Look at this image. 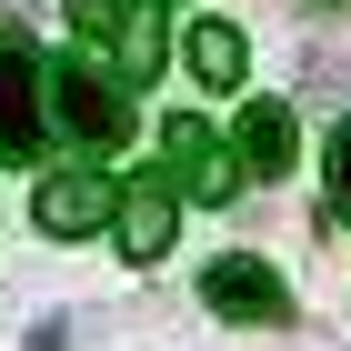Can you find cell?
Returning a JSON list of instances; mask_svg holds the SVG:
<instances>
[{"label": "cell", "mask_w": 351, "mask_h": 351, "mask_svg": "<svg viewBox=\"0 0 351 351\" xmlns=\"http://www.w3.org/2000/svg\"><path fill=\"white\" fill-rule=\"evenodd\" d=\"M71 30H81V40H110L121 81H151V71H161V21H151V0H71Z\"/></svg>", "instance_id": "3957f363"}, {"label": "cell", "mask_w": 351, "mask_h": 351, "mask_svg": "<svg viewBox=\"0 0 351 351\" xmlns=\"http://www.w3.org/2000/svg\"><path fill=\"white\" fill-rule=\"evenodd\" d=\"M201 301H211L221 322H251V331H281V322H291L281 271H271V261H251V251H221V261L201 271Z\"/></svg>", "instance_id": "7a4b0ae2"}, {"label": "cell", "mask_w": 351, "mask_h": 351, "mask_svg": "<svg viewBox=\"0 0 351 351\" xmlns=\"http://www.w3.org/2000/svg\"><path fill=\"white\" fill-rule=\"evenodd\" d=\"M291 110H281V101H251L241 110V131H231V161H241L251 171V181H281V171H291Z\"/></svg>", "instance_id": "52a82bcc"}, {"label": "cell", "mask_w": 351, "mask_h": 351, "mask_svg": "<svg viewBox=\"0 0 351 351\" xmlns=\"http://www.w3.org/2000/svg\"><path fill=\"white\" fill-rule=\"evenodd\" d=\"M191 71H201L211 90H231V81L251 71V40H241L231 21H201V30H191Z\"/></svg>", "instance_id": "9c48e42d"}, {"label": "cell", "mask_w": 351, "mask_h": 351, "mask_svg": "<svg viewBox=\"0 0 351 351\" xmlns=\"http://www.w3.org/2000/svg\"><path fill=\"white\" fill-rule=\"evenodd\" d=\"M161 151H171V181H181V191L231 201V161H221V141H211V121H201V110H181V121H171Z\"/></svg>", "instance_id": "8992f818"}, {"label": "cell", "mask_w": 351, "mask_h": 351, "mask_svg": "<svg viewBox=\"0 0 351 351\" xmlns=\"http://www.w3.org/2000/svg\"><path fill=\"white\" fill-rule=\"evenodd\" d=\"M40 110H51L60 141H81V151H121V141H131V81L101 71V60H60V71H40Z\"/></svg>", "instance_id": "6da1fadb"}, {"label": "cell", "mask_w": 351, "mask_h": 351, "mask_svg": "<svg viewBox=\"0 0 351 351\" xmlns=\"http://www.w3.org/2000/svg\"><path fill=\"white\" fill-rule=\"evenodd\" d=\"M110 201H121V191H110L101 171H51L30 211H40V231H51V241H90V231L110 221Z\"/></svg>", "instance_id": "5b68a950"}, {"label": "cell", "mask_w": 351, "mask_h": 351, "mask_svg": "<svg viewBox=\"0 0 351 351\" xmlns=\"http://www.w3.org/2000/svg\"><path fill=\"white\" fill-rule=\"evenodd\" d=\"M40 151V51L21 30H0V161Z\"/></svg>", "instance_id": "277c9868"}, {"label": "cell", "mask_w": 351, "mask_h": 351, "mask_svg": "<svg viewBox=\"0 0 351 351\" xmlns=\"http://www.w3.org/2000/svg\"><path fill=\"white\" fill-rule=\"evenodd\" d=\"M110 221H121V251L131 261H161L171 251V181H131L110 201Z\"/></svg>", "instance_id": "ba28073f"}, {"label": "cell", "mask_w": 351, "mask_h": 351, "mask_svg": "<svg viewBox=\"0 0 351 351\" xmlns=\"http://www.w3.org/2000/svg\"><path fill=\"white\" fill-rule=\"evenodd\" d=\"M331 211L351 221V121H341V131H331Z\"/></svg>", "instance_id": "30bf717a"}, {"label": "cell", "mask_w": 351, "mask_h": 351, "mask_svg": "<svg viewBox=\"0 0 351 351\" xmlns=\"http://www.w3.org/2000/svg\"><path fill=\"white\" fill-rule=\"evenodd\" d=\"M10 10H21V0H10Z\"/></svg>", "instance_id": "8fae6325"}]
</instances>
